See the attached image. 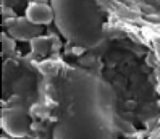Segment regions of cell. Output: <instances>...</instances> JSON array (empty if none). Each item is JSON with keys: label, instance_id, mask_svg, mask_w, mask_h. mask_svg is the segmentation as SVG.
<instances>
[{"label": "cell", "instance_id": "cell-4", "mask_svg": "<svg viewBox=\"0 0 160 139\" xmlns=\"http://www.w3.org/2000/svg\"><path fill=\"white\" fill-rule=\"evenodd\" d=\"M28 21H31L36 26H42V24H49L55 21V13L50 3H41V2H32L29 7L26 8V15Z\"/></svg>", "mask_w": 160, "mask_h": 139}, {"label": "cell", "instance_id": "cell-1", "mask_svg": "<svg viewBox=\"0 0 160 139\" xmlns=\"http://www.w3.org/2000/svg\"><path fill=\"white\" fill-rule=\"evenodd\" d=\"M58 118L52 139H118L117 94L102 76L62 65L53 76Z\"/></svg>", "mask_w": 160, "mask_h": 139}, {"label": "cell", "instance_id": "cell-5", "mask_svg": "<svg viewBox=\"0 0 160 139\" xmlns=\"http://www.w3.org/2000/svg\"><path fill=\"white\" fill-rule=\"evenodd\" d=\"M31 47L34 53L45 57L47 53L52 50V37H45V36H37L31 39Z\"/></svg>", "mask_w": 160, "mask_h": 139}, {"label": "cell", "instance_id": "cell-2", "mask_svg": "<svg viewBox=\"0 0 160 139\" xmlns=\"http://www.w3.org/2000/svg\"><path fill=\"white\" fill-rule=\"evenodd\" d=\"M118 0H49L55 26L65 41L81 50H94L107 41L105 23Z\"/></svg>", "mask_w": 160, "mask_h": 139}, {"label": "cell", "instance_id": "cell-3", "mask_svg": "<svg viewBox=\"0 0 160 139\" xmlns=\"http://www.w3.org/2000/svg\"><path fill=\"white\" fill-rule=\"evenodd\" d=\"M29 107L23 104H8L2 110V129L12 137H26L31 133V115Z\"/></svg>", "mask_w": 160, "mask_h": 139}]
</instances>
